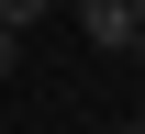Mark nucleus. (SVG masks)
<instances>
[{
	"label": "nucleus",
	"instance_id": "f03ea898",
	"mask_svg": "<svg viewBox=\"0 0 145 134\" xmlns=\"http://www.w3.org/2000/svg\"><path fill=\"white\" fill-rule=\"evenodd\" d=\"M45 22V0H0V34H34Z\"/></svg>",
	"mask_w": 145,
	"mask_h": 134
},
{
	"label": "nucleus",
	"instance_id": "7ed1b4c3",
	"mask_svg": "<svg viewBox=\"0 0 145 134\" xmlns=\"http://www.w3.org/2000/svg\"><path fill=\"white\" fill-rule=\"evenodd\" d=\"M11 67H22V34H0V78H11Z\"/></svg>",
	"mask_w": 145,
	"mask_h": 134
},
{
	"label": "nucleus",
	"instance_id": "f257e3e1",
	"mask_svg": "<svg viewBox=\"0 0 145 134\" xmlns=\"http://www.w3.org/2000/svg\"><path fill=\"white\" fill-rule=\"evenodd\" d=\"M78 22H89V45H112V56H145V34H134V0H78Z\"/></svg>",
	"mask_w": 145,
	"mask_h": 134
},
{
	"label": "nucleus",
	"instance_id": "20e7f679",
	"mask_svg": "<svg viewBox=\"0 0 145 134\" xmlns=\"http://www.w3.org/2000/svg\"><path fill=\"white\" fill-rule=\"evenodd\" d=\"M123 134H145V123H123Z\"/></svg>",
	"mask_w": 145,
	"mask_h": 134
}]
</instances>
